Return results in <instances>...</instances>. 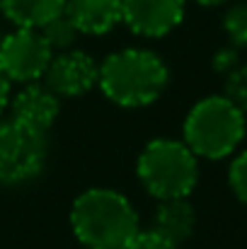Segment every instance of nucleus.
<instances>
[{"label": "nucleus", "mask_w": 247, "mask_h": 249, "mask_svg": "<svg viewBox=\"0 0 247 249\" xmlns=\"http://www.w3.org/2000/svg\"><path fill=\"white\" fill-rule=\"evenodd\" d=\"M0 36H2V34H0Z\"/></svg>", "instance_id": "21"}, {"label": "nucleus", "mask_w": 247, "mask_h": 249, "mask_svg": "<svg viewBox=\"0 0 247 249\" xmlns=\"http://www.w3.org/2000/svg\"><path fill=\"white\" fill-rule=\"evenodd\" d=\"M66 10V0H0V12L15 27L41 29Z\"/></svg>", "instance_id": "12"}, {"label": "nucleus", "mask_w": 247, "mask_h": 249, "mask_svg": "<svg viewBox=\"0 0 247 249\" xmlns=\"http://www.w3.org/2000/svg\"><path fill=\"white\" fill-rule=\"evenodd\" d=\"M10 97H12V83H10L7 75L0 71V116L7 111V107H10Z\"/></svg>", "instance_id": "19"}, {"label": "nucleus", "mask_w": 247, "mask_h": 249, "mask_svg": "<svg viewBox=\"0 0 247 249\" xmlns=\"http://www.w3.org/2000/svg\"><path fill=\"white\" fill-rule=\"evenodd\" d=\"M71 228L76 240L87 249H121L141 230L133 203L107 186H92L76 196Z\"/></svg>", "instance_id": "1"}, {"label": "nucleus", "mask_w": 247, "mask_h": 249, "mask_svg": "<svg viewBox=\"0 0 247 249\" xmlns=\"http://www.w3.org/2000/svg\"><path fill=\"white\" fill-rule=\"evenodd\" d=\"M245 131V111L228 97L211 94L189 109L182 124V141L196 158L223 160L240 148Z\"/></svg>", "instance_id": "3"}, {"label": "nucleus", "mask_w": 247, "mask_h": 249, "mask_svg": "<svg viewBox=\"0 0 247 249\" xmlns=\"http://www.w3.org/2000/svg\"><path fill=\"white\" fill-rule=\"evenodd\" d=\"M10 119L19 126L46 136L58 119L61 99L41 83H27L17 94L10 97Z\"/></svg>", "instance_id": "9"}, {"label": "nucleus", "mask_w": 247, "mask_h": 249, "mask_svg": "<svg viewBox=\"0 0 247 249\" xmlns=\"http://www.w3.org/2000/svg\"><path fill=\"white\" fill-rule=\"evenodd\" d=\"M121 249H179L172 245L170 240H165L163 235H158L155 230H138Z\"/></svg>", "instance_id": "17"}, {"label": "nucleus", "mask_w": 247, "mask_h": 249, "mask_svg": "<svg viewBox=\"0 0 247 249\" xmlns=\"http://www.w3.org/2000/svg\"><path fill=\"white\" fill-rule=\"evenodd\" d=\"M136 174L143 189L158 201L189 198L199 181V158L187 148L184 141L155 138L141 150Z\"/></svg>", "instance_id": "4"}, {"label": "nucleus", "mask_w": 247, "mask_h": 249, "mask_svg": "<svg viewBox=\"0 0 247 249\" xmlns=\"http://www.w3.org/2000/svg\"><path fill=\"white\" fill-rule=\"evenodd\" d=\"M228 184L233 189V194L247 203V148L230 162V169H228Z\"/></svg>", "instance_id": "16"}, {"label": "nucleus", "mask_w": 247, "mask_h": 249, "mask_svg": "<svg viewBox=\"0 0 247 249\" xmlns=\"http://www.w3.org/2000/svg\"><path fill=\"white\" fill-rule=\"evenodd\" d=\"M196 5H204V7H216V5H223L228 0H194Z\"/></svg>", "instance_id": "20"}, {"label": "nucleus", "mask_w": 247, "mask_h": 249, "mask_svg": "<svg viewBox=\"0 0 247 249\" xmlns=\"http://www.w3.org/2000/svg\"><path fill=\"white\" fill-rule=\"evenodd\" d=\"M223 97H228L235 107L247 111V63H240L226 75L223 85Z\"/></svg>", "instance_id": "15"}, {"label": "nucleus", "mask_w": 247, "mask_h": 249, "mask_svg": "<svg viewBox=\"0 0 247 249\" xmlns=\"http://www.w3.org/2000/svg\"><path fill=\"white\" fill-rule=\"evenodd\" d=\"M44 165L46 136L34 133L12 119L0 121V184H27L41 174Z\"/></svg>", "instance_id": "5"}, {"label": "nucleus", "mask_w": 247, "mask_h": 249, "mask_svg": "<svg viewBox=\"0 0 247 249\" xmlns=\"http://www.w3.org/2000/svg\"><path fill=\"white\" fill-rule=\"evenodd\" d=\"M211 66H213V71H216L218 75H228L233 68L240 66V49H235V46H230V44L223 46V49H218V51L213 53Z\"/></svg>", "instance_id": "18"}, {"label": "nucleus", "mask_w": 247, "mask_h": 249, "mask_svg": "<svg viewBox=\"0 0 247 249\" xmlns=\"http://www.w3.org/2000/svg\"><path fill=\"white\" fill-rule=\"evenodd\" d=\"M194 228H196V211L189 203V198H165L158 203L151 230L163 235L165 240L179 247L194 235Z\"/></svg>", "instance_id": "11"}, {"label": "nucleus", "mask_w": 247, "mask_h": 249, "mask_svg": "<svg viewBox=\"0 0 247 249\" xmlns=\"http://www.w3.org/2000/svg\"><path fill=\"white\" fill-rule=\"evenodd\" d=\"M99 80V63L80 49H68L51 56V63L41 78L58 99L61 97H82Z\"/></svg>", "instance_id": "7"}, {"label": "nucleus", "mask_w": 247, "mask_h": 249, "mask_svg": "<svg viewBox=\"0 0 247 249\" xmlns=\"http://www.w3.org/2000/svg\"><path fill=\"white\" fill-rule=\"evenodd\" d=\"M223 32H226L230 46L247 49V2H235L226 10Z\"/></svg>", "instance_id": "14"}, {"label": "nucleus", "mask_w": 247, "mask_h": 249, "mask_svg": "<svg viewBox=\"0 0 247 249\" xmlns=\"http://www.w3.org/2000/svg\"><path fill=\"white\" fill-rule=\"evenodd\" d=\"M39 32L44 34V39H46V44L51 46L54 53L76 49V41L82 36L80 32H78V27L71 22V17L66 12H61L58 17H54L51 22H46Z\"/></svg>", "instance_id": "13"}, {"label": "nucleus", "mask_w": 247, "mask_h": 249, "mask_svg": "<svg viewBox=\"0 0 247 249\" xmlns=\"http://www.w3.org/2000/svg\"><path fill=\"white\" fill-rule=\"evenodd\" d=\"M167 83V63L151 49H121L99 63L97 87L116 107H148L163 97Z\"/></svg>", "instance_id": "2"}, {"label": "nucleus", "mask_w": 247, "mask_h": 249, "mask_svg": "<svg viewBox=\"0 0 247 249\" xmlns=\"http://www.w3.org/2000/svg\"><path fill=\"white\" fill-rule=\"evenodd\" d=\"M63 12L87 36H104L124 19L121 0H66Z\"/></svg>", "instance_id": "10"}, {"label": "nucleus", "mask_w": 247, "mask_h": 249, "mask_svg": "<svg viewBox=\"0 0 247 249\" xmlns=\"http://www.w3.org/2000/svg\"><path fill=\"white\" fill-rule=\"evenodd\" d=\"M51 46L39 29L15 27L0 36V71L15 85L39 83L51 63Z\"/></svg>", "instance_id": "6"}, {"label": "nucleus", "mask_w": 247, "mask_h": 249, "mask_svg": "<svg viewBox=\"0 0 247 249\" xmlns=\"http://www.w3.org/2000/svg\"><path fill=\"white\" fill-rule=\"evenodd\" d=\"M187 0H121L124 24L146 39L167 36L184 19Z\"/></svg>", "instance_id": "8"}]
</instances>
